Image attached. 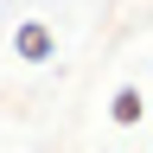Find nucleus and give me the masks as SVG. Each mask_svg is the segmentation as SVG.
I'll return each mask as SVG.
<instances>
[{"label":"nucleus","instance_id":"1","mask_svg":"<svg viewBox=\"0 0 153 153\" xmlns=\"http://www.w3.org/2000/svg\"><path fill=\"white\" fill-rule=\"evenodd\" d=\"M13 51L26 57V64H51V51H57V38L45 19H19V32H13Z\"/></svg>","mask_w":153,"mask_h":153},{"label":"nucleus","instance_id":"2","mask_svg":"<svg viewBox=\"0 0 153 153\" xmlns=\"http://www.w3.org/2000/svg\"><path fill=\"white\" fill-rule=\"evenodd\" d=\"M140 115H147V96H140V89H134V83L115 89V102H108V121H115V128H140Z\"/></svg>","mask_w":153,"mask_h":153}]
</instances>
